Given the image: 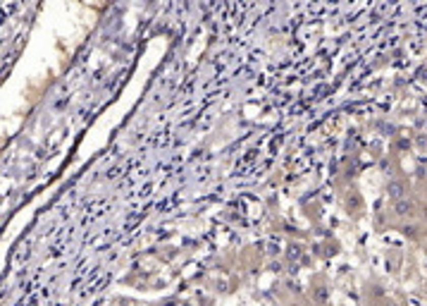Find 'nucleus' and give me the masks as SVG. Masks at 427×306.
Here are the masks:
<instances>
[{
  "instance_id": "f257e3e1",
  "label": "nucleus",
  "mask_w": 427,
  "mask_h": 306,
  "mask_svg": "<svg viewBox=\"0 0 427 306\" xmlns=\"http://www.w3.org/2000/svg\"><path fill=\"white\" fill-rule=\"evenodd\" d=\"M391 211H394V215H399V218H413V215H415V204H413L408 197L399 199V201H394Z\"/></svg>"
},
{
  "instance_id": "f03ea898",
  "label": "nucleus",
  "mask_w": 427,
  "mask_h": 306,
  "mask_svg": "<svg viewBox=\"0 0 427 306\" xmlns=\"http://www.w3.org/2000/svg\"><path fill=\"white\" fill-rule=\"evenodd\" d=\"M406 191H408V184H406L404 180H391L387 184V194H389V199H394V201L406 199Z\"/></svg>"
},
{
  "instance_id": "7ed1b4c3",
  "label": "nucleus",
  "mask_w": 427,
  "mask_h": 306,
  "mask_svg": "<svg viewBox=\"0 0 427 306\" xmlns=\"http://www.w3.org/2000/svg\"><path fill=\"white\" fill-rule=\"evenodd\" d=\"M315 297H318V299H320V301H322V299H325V297H327V292H325V290H322V287H320V290H318V292H315Z\"/></svg>"
}]
</instances>
